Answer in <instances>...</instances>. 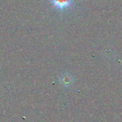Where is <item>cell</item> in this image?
Masks as SVG:
<instances>
[{
    "instance_id": "obj_1",
    "label": "cell",
    "mask_w": 122,
    "mask_h": 122,
    "mask_svg": "<svg viewBox=\"0 0 122 122\" xmlns=\"http://www.w3.org/2000/svg\"><path fill=\"white\" fill-rule=\"evenodd\" d=\"M52 6L61 13L70 10L74 5V0H49Z\"/></svg>"
},
{
    "instance_id": "obj_2",
    "label": "cell",
    "mask_w": 122,
    "mask_h": 122,
    "mask_svg": "<svg viewBox=\"0 0 122 122\" xmlns=\"http://www.w3.org/2000/svg\"><path fill=\"white\" fill-rule=\"evenodd\" d=\"M58 80H59L60 84L63 87H66V88L71 86L72 84L74 83V77L72 76V75H71L68 72L61 74L59 76V78H58Z\"/></svg>"
}]
</instances>
